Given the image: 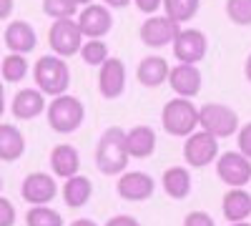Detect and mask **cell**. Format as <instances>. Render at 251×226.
I'll list each match as a JSON object with an SVG mask.
<instances>
[{"label":"cell","instance_id":"obj_37","mask_svg":"<svg viewBox=\"0 0 251 226\" xmlns=\"http://www.w3.org/2000/svg\"><path fill=\"white\" fill-rule=\"evenodd\" d=\"M103 3H106L108 8H126L131 0H103Z\"/></svg>","mask_w":251,"mask_h":226},{"label":"cell","instance_id":"obj_15","mask_svg":"<svg viewBox=\"0 0 251 226\" xmlns=\"http://www.w3.org/2000/svg\"><path fill=\"white\" fill-rule=\"evenodd\" d=\"M166 80H169L176 96L181 98H194L201 91V71L191 63H178L176 68H171Z\"/></svg>","mask_w":251,"mask_h":226},{"label":"cell","instance_id":"obj_19","mask_svg":"<svg viewBox=\"0 0 251 226\" xmlns=\"http://www.w3.org/2000/svg\"><path fill=\"white\" fill-rule=\"evenodd\" d=\"M126 149L131 158H149L156 149V131L151 126H136L126 133Z\"/></svg>","mask_w":251,"mask_h":226},{"label":"cell","instance_id":"obj_27","mask_svg":"<svg viewBox=\"0 0 251 226\" xmlns=\"http://www.w3.org/2000/svg\"><path fill=\"white\" fill-rule=\"evenodd\" d=\"M25 224L28 226H63V216L50 209L48 203H40V206H33L25 214Z\"/></svg>","mask_w":251,"mask_h":226},{"label":"cell","instance_id":"obj_21","mask_svg":"<svg viewBox=\"0 0 251 226\" xmlns=\"http://www.w3.org/2000/svg\"><path fill=\"white\" fill-rule=\"evenodd\" d=\"M50 169L60 178H68V176L78 174V169H80L78 151L71 146V143H60V146H55L53 153H50Z\"/></svg>","mask_w":251,"mask_h":226},{"label":"cell","instance_id":"obj_20","mask_svg":"<svg viewBox=\"0 0 251 226\" xmlns=\"http://www.w3.org/2000/svg\"><path fill=\"white\" fill-rule=\"evenodd\" d=\"M91 194H93V183L88 176H80V174H73L68 176L66 186H63V201L66 206L71 209H80L91 201Z\"/></svg>","mask_w":251,"mask_h":226},{"label":"cell","instance_id":"obj_41","mask_svg":"<svg viewBox=\"0 0 251 226\" xmlns=\"http://www.w3.org/2000/svg\"><path fill=\"white\" fill-rule=\"evenodd\" d=\"M71 3H73V5H78V8H80V5H88V3H93V0H71Z\"/></svg>","mask_w":251,"mask_h":226},{"label":"cell","instance_id":"obj_42","mask_svg":"<svg viewBox=\"0 0 251 226\" xmlns=\"http://www.w3.org/2000/svg\"><path fill=\"white\" fill-rule=\"evenodd\" d=\"M231 226H251V224H246V221H231Z\"/></svg>","mask_w":251,"mask_h":226},{"label":"cell","instance_id":"obj_22","mask_svg":"<svg viewBox=\"0 0 251 226\" xmlns=\"http://www.w3.org/2000/svg\"><path fill=\"white\" fill-rule=\"evenodd\" d=\"M25 153V138L13 123H0V161H18Z\"/></svg>","mask_w":251,"mask_h":226},{"label":"cell","instance_id":"obj_10","mask_svg":"<svg viewBox=\"0 0 251 226\" xmlns=\"http://www.w3.org/2000/svg\"><path fill=\"white\" fill-rule=\"evenodd\" d=\"M176 33H178V23H174L169 15H151V18L141 25V30H138L141 40H143L149 48L171 46V40L176 38Z\"/></svg>","mask_w":251,"mask_h":226},{"label":"cell","instance_id":"obj_17","mask_svg":"<svg viewBox=\"0 0 251 226\" xmlns=\"http://www.w3.org/2000/svg\"><path fill=\"white\" fill-rule=\"evenodd\" d=\"M46 111V98L35 88H23L18 91L13 98V116L20 121H33L35 116H40Z\"/></svg>","mask_w":251,"mask_h":226},{"label":"cell","instance_id":"obj_23","mask_svg":"<svg viewBox=\"0 0 251 226\" xmlns=\"http://www.w3.org/2000/svg\"><path fill=\"white\" fill-rule=\"evenodd\" d=\"M163 191L171 199L181 201L191 194V174H188L183 166H171L163 174Z\"/></svg>","mask_w":251,"mask_h":226},{"label":"cell","instance_id":"obj_3","mask_svg":"<svg viewBox=\"0 0 251 226\" xmlns=\"http://www.w3.org/2000/svg\"><path fill=\"white\" fill-rule=\"evenodd\" d=\"M161 123H163V131L169 136H188L194 133L199 126V108L191 103V98H174L163 106L161 113Z\"/></svg>","mask_w":251,"mask_h":226},{"label":"cell","instance_id":"obj_28","mask_svg":"<svg viewBox=\"0 0 251 226\" xmlns=\"http://www.w3.org/2000/svg\"><path fill=\"white\" fill-rule=\"evenodd\" d=\"M80 58L88 66H100L108 58V46L103 43V38H91L88 43L80 46Z\"/></svg>","mask_w":251,"mask_h":226},{"label":"cell","instance_id":"obj_29","mask_svg":"<svg viewBox=\"0 0 251 226\" xmlns=\"http://www.w3.org/2000/svg\"><path fill=\"white\" fill-rule=\"evenodd\" d=\"M226 15L236 25H251V0H226Z\"/></svg>","mask_w":251,"mask_h":226},{"label":"cell","instance_id":"obj_7","mask_svg":"<svg viewBox=\"0 0 251 226\" xmlns=\"http://www.w3.org/2000/svg\"><path fill=\"white\" fill-rule=\"evenodd\" d=\"M183 158H186L188 166H194V169L208 166L211 161L219 158V138L206 133V131L188 133V141L183 146Z\"/></svg>","mask_w":251,"mask_h":226},{"label":"cell","instance_id":"obj_1","mask_svg":"<svg viewBox=\"0 0 251 226\" xmlns=\"http://www.w3.org/2000/svg\"><path fill=\"white\" fill-rule=\"evenodd\" d=\"M128 149H126V133L121 128H106L96 146V166L100 169V174L106 176H116L121 171H126L128 166Z\"/></svg>","mask_w":251,"mask_h":226},{"label":"cell","instance_id":"obj_30","mask_svg":"<svg viewBox=\"0 0 251 226\" xmlns=\"http://www.w3.org/2000/svg\"><path fill=\"white\" fill-rule=\"evenodd\" d=\"M43 13L50 15L53 20H58V18H73L78 13V5H73L71 0H43Z\"/></svg>","mask_w":251,"mask_h":226},{"label":"cell","instance_id":"obj_6","mask_svg":"<svg viewBox=\"0 0 251 226\" xmlns=\"http://www.w3.org/2000/svg\"><path fill=\"white\" fill-rule=\"evenodd\" d=\"M80 40H83V33H80V28H78V23L73 18H58V20H53L50 33H48V43L55 50V55H60V58L75 55L80 50V46H83Z\"/></svg>","mask_w":251,"mask_h":226},{"label":"cell","instance_id":"obj_31","mask_svg":"<svg viewBox=\"0 0 251 226\" xmlns=\"http://www.w3.org/2000/svg\"><path fill=\"white\" fill-rule=\"evenodd\" d=\"M183 226H216V221L206 211H191V214H186Z\"/></svg>","mask_w":251,"mask_h":226},{"label":"cell","instance_id":"obj_40","mask_svg":"<svg viewBox=\"0 0 251 226\" xmlns=\"http://www.w3.org/2000/svg\"><path fill=\"white\" fill-rule=\"evenodd\" d=\"M246 78H249V83H251V55L246 58Z\"/></svg>","mask_w":251,"mask_h":226},{"label":"cell","instance_id":"obj_8","mask_svg":"<svg viewBox=\"0 0 251 226\" xmlns=\"http://www.w3.org/2000/svg\"><path fill=\"white\" fill-rule=\"evenodd\" d=\"M216 176L231 189H244L251 181V161L239 153V151H228L216 161Z\"/></svg>","mask_w":251,"mask_h":226},{"label":"cell","instance_id":"obj_11","mask_svg":"<svg viewBox=\"0 0 251 226\" xmlns=\"http://www.w3.org/2000/svg\"><path fill=\"white\" fill-rule=\"evenodd\" d=\"M78 28L83 35L88 38H103L106 33H111L113 28V15L106 5H96V3H88L78 13Z\"/></svg>","mask_w":251,"mask_h":226},{"label":"cell","instance_id":"obj_36","mask_svg":"<svg viewBox=\"0 0 251 226\" xmlns=\"http://www.w3.org/2000/svg\"><path fill=\"white\" fill-rule=\"evenodd\" d=\"M13 5H15V0H0V20H5L13 13Z\"/></svg>","mask_w":251,"mask_h":226},{"label":"cell","instance_id":"obj_18","mask_svg":"<svg viewBox=\"0 0 251 226\" xmlns=\"http://www.w3.org/2000/svg\"><path fill=\"white\" fill-rule=\"evenodd\" d=\"M169 63H166V58L161 55H149V58H143L141 63H138V71H136V78H138V83L146 86V88H156L161 86L166 78H169Z\"/></svg>","mask_w":251,"mask_h":226},{"label":"cell","instance_id":"obj_43","mask_svg":"<svg viewBox=\"0 0 251 226\" xmlns=\"http://www.w3.org/2000/svg\"><path fill=\"white\" fill-rule=\"evenodd\" d=\"M0 191H3V178H0Z\"/></svg>","mask_w":251,"mask_h":226},{"label":"cell","instance_id":"obj_2","mask_svg":"<svg viewBox=\"0 0 251 226\" xmlns=\"http://www.w3.org/2000/svg\"><path fill=\"white\" fill-rule=\"evenodd\" d=\"M33 78L40 93H48V96H60L71 86V71L60 55H40L33 68Z\"/></svg>","mask_w":251,"mask_h":226},{"label":"cell","instance_id":"obj_16","mask_svg":"<svg viewBox=\"0 0 251 226\" xmlns=\"http://www.w3.org/2000/svg\"><path fill=\"white\" fill-rule=\"evenodd\" d=\"M35 30L30 23H25V20H13V23L5 28V46L10 53H20L25 55L30 50H35Z\"/></svg>","mask_w":251,"mask_h":226},{"label":"cell","instance_id":"obj_12","mask_svg":"<svg viewBox=\"0 0 251 226\" xmlns=\"http://www.w3.org/2000/svg\"><path fill=\"white\" fill-rule=\"evenodd\" d=\"M98 91L103 98H118L126 91V66L121 58H106L100 63V73H98Z\"/></svg>","mask_w":251,"mask_h":226},{"label":"cell","instance_id":"obj_25","mask_svg":"<svg viewBox=\"0 0 251 226\" xmlns=\"http://www.w3.org/2000/svg\"><path fill=\"white\" fill-rule=\"evenodd\" d=\"M163 10L174 23H188L199 13V0H163Z\"/></svg>","mask_w":251,"mask_h":226},{"label":"cell","instance_id":"obj_9","mask_svg":"<svg viewBox=\"0 0 251 226\" xmlns=\"http://www.w3.org/2000/svg\"><path fill=\"white\" fill-rule=\"evenodd\" d=\"M174 46V55L178 58V63H191L196 66L199 60L206 58V50H208V40L201 30L191 28V30H178L176 38L171 40Z\"/></svg>","mask_w":251,"mask_h":226},{"label":"cell","instance_id":"obj_32","mask_svg":"<svg viewBox=\"0 0 251 226\" xmlns=\"http://www.w3.org/2000/svg\"><path fill=\"white\" fill-rule=\"evenodd\" d=\"M15 224V206L0 196V226H13Z\"/></svg>","mask_w":251,"mask_h":226},{"label":"cell","instance_id":"obj_13","mask_svg":"<svg viewBox=\"0 0 251 226\" xmlns=\"http://www.w3.org/2000/svg\"><path fill=\"white\" fill-rule=\"evenodd\" d=\"M20 194H23L28 203L40 206V203H50L58 196V183L50 174H30L25 176L23 186H20Z\"/></svg>","mask_w":251,"mask_h":226},{"label":"cell","instance_id":"obj_39","mask_svg":"<svg viewBox=\"0 0 251 226\" xmlns=\"http://www.w3.org/2000/svg\"><path fill=\"white\" fill-rule=\"evenodd\" d=\"M5 113V88H3V83H0V116Z\"/></svg>","mask_w":251,"mask_h":226},{"label":"cell","instance_id":"obj_14","mask_svg":"<svg viewBox=\"0 0 251 226\" xmlns=\"http://www.w3.org/2000/svg\"><path fill=\"white\" fill-rule=\"evenodd\" d=\"M116 191L121 199L126 201H146L151 199L156 191V181L149 174H141V171H131V174H123L116 183Z\"/></svg>","mask_w":251,"mask_h":226},{"label":"cell","instance_id":"obj_5","mask_svg":"<svg viewBox=\"0 0 251 226\" xmlns=\"http://www.w3.org/2000/svg\"><path fill=\"white\" fill-rule=\"evenodd\" d=\"M199 123L206 133L216 138H228L239 131V116L234 108L221 106V103H206L199 108Z\"/></svg>","mask_w":251,"mask_h":226},{"label":"cell","instance_id":"obj_34","mask_svg":"<svg viewBox=\"0 0 251 226\" xmlns=\"http://www.w3.org/2000/svg\"><path fill=\"white\" fill-rule=\"evenodd\" d=\"M106 226H141V224H138V219H133V216H126V214H121V216L108 219V221H106Z\"/></svg>","mask_w":251,"mask_h":226},{"label":"cell","instance_id":"obj_24","mask_svg":"<svg viewBox=\"0 0 251 226\" xmlns=\"http://www.w3.org/2000/svg\"><path fill=\"white\" fill-rule=\"evenodd\" d=\"M224 216L228 221H246V216H251V194L234 189L224 196Z\"/></svg>","mask_w":251,"mask_h":226},{"label":"cell","instance_id":"obj_35","mask_svg":"<svg viewBox=\"0 0 251 226\" xmlns=\"http://www.w3.org/2000/svg\"><path fill=\"white\" fill-rule=\"evenodd\" d=\"M133 3H136V8H138L141 13L153 15V13L158 10V5H161V0H133Z\"/></svg>","mask_w":251,"mask_h":226},{"label":"cell","instance_id":"obj_38","mask_svg":"<svg viewBox=\"0 0 251 226\" xmlns=\"http://www.w3.org/2000/svg\"><path fill=\"white\" fill-rule=\"evenodd\" d=\"M71 226H98V224H96L93 219H75Z\"/></svg>","mask_w":251,"mask_h":226},{"label":"cell","instance_id":"obj_4","mask_svg":"<svg viewBox=\"0 0 251 226\" xmlns=\"http://www.w3.org/2000/svg\"><path fill=\"white\" fill-rule=\"evenodd\" d=\"M83 118H86V108L75 96L60 93L53 98V103L48 106V123L50 128L58 133H73L80 128Z\"/></svg>","mask_w":251,"mask_h":226},{"label":"cell","instance_id":"obj_26","mask_svg":"<svg viewBox=\"0 0 251 226\" xmlns=\"http://www.w3.org/2000/svg\"><path fill=\"white\" fill-rule=\"evenodd\" d=\"M0 73H3V80H8V83H18V80H23L28 75V60H25V55H20V53L5 55L3 66H0Z\"/></svg>","mask_w":251,"mask_h":226},{"label":"cell","instance_id":"obj_33","mask_svg":"<svg viewBox=\"0 0 251 226\" xmlns=\"http://www.w3.org/2000/svg\"><path fill=\"white\" fill-rule=\"evenodd\" d=\"M239 151L251 161V123L241 126V131H239Z\"/></svg>","mask_w":251,"mask_h":226}]
</instances>
